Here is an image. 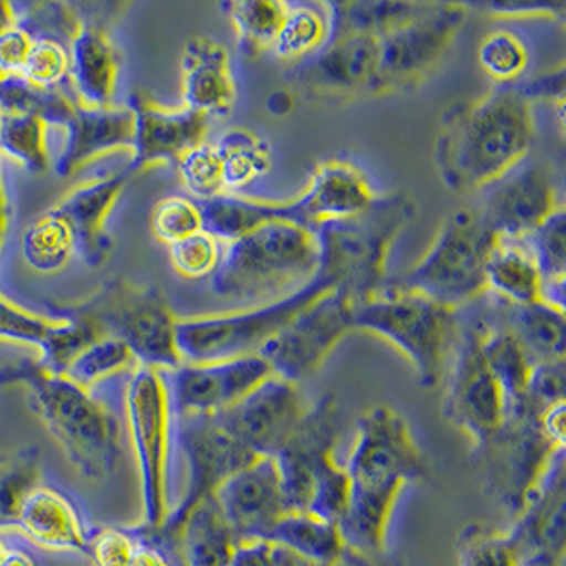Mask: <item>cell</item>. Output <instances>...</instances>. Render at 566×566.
<instances>
[{
    "instance_id": "1",
    "label": "cell",
    "mask_w": 566,
    "mask_h": 566,
    "mask_svg": "<svg viewBox=\"0 0 566 566\" xmlns=\"http://www.w3.org/2000/svg\"><path fill=\"white\" fill-rule=\"evenodd\" d=\"M344 469L350 480L348 507L337 522L344 545L365 554H387L395 503L406 484L431 478V461L401 413L374 406L357 420Z\"/></svg>"
},
{
    "instance_id": "2",
    "label": "cell",
    "mask_w": 566,
    "mask_h": 566,
    "mask_svg": "<svg viewBox=\"0 0 566 566\" xmlns=\"http://www.w3.org/2000/svg\"><path fill=\"white\" fill-rule=\"evenodd\" d=\"M535 136L531 101L515 85L443 111L433 161L450 191L467 193L510 175Z\"/></svg>"
},
{
    "instance_id": "7",
    "label": "cell",
    "mask_w": 566,
    "mask_h": 566,
    "mask_svg": "<svg viewBox=\"0 0 566 566\" xmlns=\"http://www.w3.org/2000/svg\"><path fill=\"white\" fill-rule=\"evenodd\" d=\"M342 418L334 395L321 397L274 457L289 512L337 524L348 507L350 480L334 452Z\"/></svg>"
},
{
    "instance_id": "20",
    "label": "cell",
    "mask_w": 566,
    "mask_h": 566,
    "mask_svg": "<svg viewBox=\"0 0 566 566\" xmlns=\"http://www.w3.org/2000/svg\"><path fill=\"white\" fill-rule=\"evenodd\" d=\"M272 374L259 355L212 363H180L168 382L175 416L217 413L232 408Z\"/></svg>"
},
{
    "instance_id": "28",
    "label": "cell",
    "mask_w": 566,
    "mask_h": 566,
    "mask_svg": "<svg viewBox=\"0 0 566 566\" xmlns=\"http://www.w3.org/2000/svg\"><path fill=\"white\" fill-rule=\"evenodd\" d=\"M13 531L41 549L83 556L92 535L73 499L45 484L28 492Z\"/></svg>"
},
{
    "instance_id": "43",
    "label": "cell",
    "mask_w": 566,
    "mask_h": 566,
    "mask_svg": "<svg viewBox=\"0 0 566 566\" xmlns=\"http://www.w3.org/2000/svg\"><path fill=\"white\" fill-rule=\"evenodd\" d=\"M22 255L28 265L41 274L62 270L75 255V242L64 219L48 210L41 219L28 226L22 235Z\"/></svg>"
},
{
    "instance_id": "30",
    "label": "cell",
    "mask_w": 566,
    "mask_h": 566,
    "mask_svg": "<svg viewBox=\"0 0 566 566\" xmlns=\"http://www.w3.org/2000/svg\"><path fill=\"white\" fill-rule=\"evenodd\" d=\"M182 106L205 117H226L235 104L230 55L208 36L187 41L182 60Z\"/></svg>"
},
{
    "instance_id": "3",
    "label": "cell",
    "mask_w": 566,
    "mask_h": 566,
    "mask_svg": "<svg viewBox=\"0 0 566 566\" xmlns=\"http://www.w3.org/2000/svg\"><path fill=\"white\" fill-rule=\"evenodd\" d=\"M27 387L28 406L87 480L108 478L122 459V424L103 401L66 376L24 359L0 369V387Z\"/></svg>"
},
{
    "instance_id": "5",
    "label": "cell",
    "mask_w": 566,
    "mask_h": 566,
    "mask_svg": "<svg viewBox=\"0 0 566 566\" xmlns=\"http://www.w3.org/2000/svg\"><path fill=\"white\" fill-rule=\"evenodd\" d=\"M316 270L314 233L293 223L268 221L226 244L210 289L235 302H274L286 291L293 293V286L308 283Z\"/></svg>"
},
{
    "instance_id": "6",
    "label": "cell",
    "mask_w": 566,
    "mask_h": 566,
    "mask_svg": "<svg viewBox=\"0 0 566 566\" xmlns=\"http://www.w3.org/2000/svg\"><path fill=\"white\" fill-rule=\"evenodd\" d=\"M353 329L378 335L412 363L418 385L436 388L446 376L459 325L457 310L388 279L371 300L355 306Z\"/></svg>"
},
{
    "instance_id": "51",
    "label": "cell",
    "mask_w": 566,
    "mask_h": 566,
    "mask_svg": "<svg viewBox=\"0 0 566 566\" xmlns=\"http://www.w3.org/2000/svg\"><path fill=\"white\" fill-rule=\"evenodd\" d=\"M168 249L172 268L177 270V274L189 281L212 276L221 259L219 240L205 230L180 240L177 244H170Z\"/></svg>"
},
{
    "instance_id": "56",
    "label": "cell",
    "mask_w": 566,
    "mask_h": 566,
    "mask_svg": "<svg viewBox=\"0 0 566 566\" xmlns=\"http://www.w3.org/2000/svg\"><path fill=\"white\" fill-rule=\"evenodd\" d=\"M32 48V36L20 24H11L0 32V77L22 75L28 53Z\"/></svg>"
},
{
    "instance_id": "53",
    "label": "cell",
    "mask_w": 566,
    "mask_h": 566,
    "mask_svg": "<svg viewBox=\"0 0 566 566\" xmlns=\"http://www.w3.org/2000/svg\"><path fill=\"white\" fill-rule=\"evenodd\" d=\"M566 363L565 359L535 363L531 371L528 388L522 406L514 410H531L541 413L556 403H565ZM510 413V412H507Z\"/></svg>"
},
{
    "instance_id": "62",
    "label": "cell",
    "mask_w": 566,
    "mask_h": 566,
    "mask_svg": "<svg viewBox=\"0 0 566 566\" xmlns=\"http://www.w3.org/2000/svg\"><path fill=\"white\" fill-rule=\"evenodd\" d=\"M13 22H15V9H13V2L0 0V32L11 27Z\"/></svg>"
},
{
    "instance_id": "17",
    "label": "cell",
    "mask_w": 566,
    "mask_h": 566,
    "mask_svg": "<svg viewBox=\"0 0 566 566\" xmlns=\"http://www.w3.org/2000/svg\"><path fill=\"white\" fill-rule=\"evenodd\" d=\"M376 200V193L359 166L346 159L318 164L306 189L286 202H259V221H284L314 232L323 221L359 212Z\"/></svg>"
},
{
    "instance_id": "44",
    "label": "cell",
    "mask_w": 566,
    "mask_h": 566,
    "mask_svg": "<svg viewBox=\"0 0 566 566\" xmlns=\"http://www.w3.org/2000/svg\"><path fill=\"white\" fill-rule=\"evenodd\" d=\"M136 367L140 365L124 342L115 337H101L78 353L64 376L83 390H92L106 378L132 374Z\"/></svg>"
},
{
    "instance_id": "55",
    "label": "cell",
    "mask_w": 566,
    "mask_h": 566,
    "mask_svg": "<svg viewBox=\"0 0 566 566\" xmlns=\"http://www.w3.org/2000/svg\"><path fill=\"white\" fill-rule=\"evenodd\" d=\"M232 566H318L272 541L242 543Z\"/></svg>"
},
{
    "instance_id": "24",
    "label": "cell",
    "mask_w": 566,
    "mask_h": 566,
    "mask_svg": "<svg viewBox=\"0 0 566 566\" xmlns=\"http://www.w3.org/2000/svg\"><path fill=\"white\" fill-rule=\"evenodd\" d=\"M560 207L549 170L531 164L496 180L478 212L494 235L526 238Z\"/></svg>"
},
{
    "instance_id": "27",
    "label": "cell",
    "mask_w": 566,
    "mask_h": 566,
    "mask_svg": "<svg viewBox=\"0 0 566 566\" xmlns=\"http://www.w3.org/2000/svg\"><path fill=\"white\" fill-rule=\"evenodd\" d=\"M111 9L113 4H83L85 22L71 43V90L78 103L94 108L113 106L119 78V53L103 20Z\"/></svg>"
},
{
    "instance_id": "48",
    "label": "cell",
    "mask_w": 566,
    "mask_h": 566,
    "mask_svg": "<svg viewBox=\"0 0 566 566\" xmlns=\"http://www.w3.org/2000/svg\"><path fill=\"white\" fill-rule=\"evenodd\" d=\"M71 48L55 39H32L27 64L20 77L43 90L71 87Z\"/></svg>"
},
{
    "instance_id": "36",
    "label": "cell",
    "mask_w": 566,
    "mask_h": 566,
    "mask_svg": "<svg viewBox=\"0 0 566 566\" xmlns=\"http://www.w3.org/2000/svg\"><path fill=\"white\" fill-rule=\"evenodd\" d=\"M265 541L279 543L318 566L334 565L342 549L346 547L337 524L323 522L314 515L293 512L284 515Z\"/></svg>"
},
{
    "instance_id": "32",
    "label": "cell",
    "mask_w": 566,
    "mask_h": 566,
    "mask_svg": "<svg viewBox=\"0 0 566 566\" xmlns=\"http://www.w3.org/2000/svg\"><path fill=\"white\" fill-rule=\"evenodd\" d=\"M494 325L510 332L533 363L565 359V310L545 302L515 306L492 297Z\"/></svg>"
},
{
    "instance_id": "54",
    "label": "cell",
    "mask_w": 566,
    "mask_h": 566,
    "mask_svg": "<svg viewBox=\"0 0 566 566\" xmlns=\"http://www.w3.org/2000/svg\"><path fill=\"white\" fill-rule=\"evenodd\" d=\"M467 9H475L492 18H543L563 22L566 15L565 0H492L467 4Z\"/></svg>"
},
{
    "instance_id": "23",
    "label": "cell",
    "mask_w": 566,
    "mask_h": 566,
    "mask_svg": "<svg viewBox=\"0 0 566 566\" xmlns=\"http://www.w3.org/2000/svg\"><path fill=\"white\" fill-rule=\"evenodd\" d=\"M565 459L566 452H560L549 464L510 531L522 566H565Z\"/></svg>"
},
{
    "instance_id": "59",
    "label": "cell",
    "mask_w": 566,
    "mask_h": 566,
    "mask_svg": "<svg viewBox=\"0 0 566 566\" xmlns=\"http://www.w3.org/2000/svg\"><path fill=\"white\" fill-rule=\"evenodd\" d=\"M332 566H399L390 554H365L353 547H344Z\"/></svg>"
},
{
    "instance_id": "11",
    "label": "cell",
    "mask_w": 566,
    "mask_h": 566,
    "mask_svg": "<svg viewBox=\"0 0 566 566\" xmlns=\"http://www.w3.org/2000/svg\"><path fill=\"white\" fill-rule=\"evenodd\" d=\"M494 240L496 235L478 210H457L443 219L422 259L403 279L395 281L448 308L459 310L486 293L484 268Z\"/></svg>"
},
{
    "instance_id": "40",
    "label": "cell",
    "mask_w": 566,
    "mask_h": 566,
    "mask_svg": "<svg viewBox=\"0 0 566 566\" xmlns=\"http://www.w3.org/2000/svg\"><path fill=\"white\" fill-rule=\"evenodd\" d=\"M329 41L327 11L312 4H289L281 30L270 48L279 60H308Z\"/></svg>"
},
{
    "instance_id": "58",
    "label": "cell",
    "mask_w": 566,
    "mask_h": 566,
    "mask_svg": "<svg viewBox=\"0 0 566 566\" xmlns=\"http://www.w3.org/2000/svg\"><path fill=\"white\" fill-rule=\"evenodd\" d=\"M565 412L566 403H556V406L543 410L539 416L543 433L556 446H563V448H565Z\"/></svg>"
},
{
    "instance_id": "61",
    "label": "cell",
    "mask_w": 566,
    "mask_h": 566,
    "mask_svg": "<svg viewBox=\"0 0 566 566\" xmlns=\"http://www.w3.org/2000/svg\"><path fill=\"white\" fill-rule=\"evenodd\" d=\"M7 228H9V205H7L4 185H2V179H0V247H2V240L7 235Z\"/></svg>"
},
{
    "instance_id": "22",
    "label": "cell",
    "mask_w": 566,
    "mask_h": 566,
    "mask_svg": "<svg viewBox=\"0 0 566 566\" xmlns=\"http://www.w3.org/2000/svg\"><path fill=\"white\" fill-rule=\"evenodd\" d=\"M214 501L240 545L268 539L272 528L291 514L272 457H261L238 471L214 492Z\"/></svg>"
},
{
    "instance_id": "4",
    "label": "cell",
    "mask_w": 566,
    "mask_h": 566,
    "mask_svg": "<svg viewBox=\"0 0 566 566\" xmlns=\"http://www.w3.org/2000/svg\"><path fill=\"white\" fill-rule=\"evenodd\" d=\"M413 217L416 202L408 193H388L350 217L323 221L312 232L318 247L316 272L353 306L371 300L388 283L390 247Z\"/></svg>"
},
{
    "instance_id": "33",
    "label": "cell",
    "mask_w": 566,
    "mask_h": 566,
    "mask_svg": "<svg viewBox=\"0 0 566 566\" xmlns=\"http://www.w3.org/2000/svg\"><path fill=\"white\" fill-rule=\"evenodd\" d=\"M541 283L543 276L526 242L496 235L484 268L486 293L501 302L526 306L541 302Z\"/></svg>"
},
{
    "instance_id": "19",
    "label": "cell",
    "mask_w": 566,
    "mask_h": 566,
    "mask_svg": "<svg viewBox=\"0 0 566 566\" xmlns=\"http://www.w3.org/2000/svg\"><path fill=\"white\" fill-rule=\"evenodd\" d=\"M380 39L348 36L327 43L289 73V83L312 98L353 101L374 96Z\"/></svg>"
},
{
    "instance_id": "26",
    "label": "cell",
    "mask_w": 566,
    "mask_h": 566,
    "mask_svg": "<svg viewBox=\"0 0 566 566\" xmlns=\"http://www.w3.org/2000/svg\"><path fill=\"white\" fill-rule=\"evenodd\" d=\"M101 337L103 334L85 318H45L0 297V339L36 346L41 353L36 360L57 376H64L78 353Z\"/></svg>"
},
{
    "instance_id": "45",
    "label": "cell",
    "mask_w": 566,
    "mask_h": 566,
    "mask_svg": "<svg viewBox=\"0 0 566 566\" xmlns=\"http://www.w3.org/2000/svg\"><path fill=\"white\" fill-rule=\"evenodd\" d=\"M478 60L482 71L501 87L515 85L528 69L531 53L524 41L510 30H494L482 41Z\"/></svg>"
},
{
    "instance_id": "21",
    "label": "cell",
    "mask_w": 566,
    "mask_h": 566,
    "mask_svg": "<svg viewBox=\"0 0 566 566\" xmlns=\"http://www.w3.org/2000/svg\"><path fill=\"white\" fill-rule=\"evenodd\" d=\"M134 115V147L128 170L132 175L155 164H177L182 155L207 143L208 119L189 108H168L151 94H129Z\"/></svg>"
},
{
    "instance_id": "18",
    "label": "cell",
    "mask_w": 566,
    "mask_h": 566,
    "mask_svg": "<svg viewBox=\"0 0 566 566\" xmlns=\"http://www.w3.org/2000/svg\"><path fill=\"white\" fill-rule=\"evenodd\" d=\"M308 408L300 385L270 376L232 408L214 416L258 459H274L295 433Z\"/></svg>"
},
{
    "instance_id": "64",
    "label": "cell",
    "mask_w": 566,
    "mask_h": 566,
    "mask_svg": "<svg viewBox=\"0 0 566 566\" xmlns=\"http://www.w3.org/2000/svg\"><path fill=\"white\" fill-rule=\"evenodd\" d=\"M0 179H2V177H0Z\"/></svg>"
},
{
    "instance_id": "41",
    "label": "cell",
    "mask_w": 566,
    "mask_h": 566,
    "mask_svg": "<svg viewBox=\"0 0 566 566\" xmlns=\"http://www.w3.org/2000/svg\"><path fill=\"white\" fill-rule=\"evenodd\" d=\"M41 484V450L27 446L0 454V531H13L28 492Z\"/></svg>"
},
{
    "instance_id": "13",
    "label": "cell",
    "mask_w": 566,
    "mask_h": 566,
    "mask_svg": "<svg viewBox=\"0 0 566 566\" xmlns=\"http://www.w3.org/2000/svg\"><path fill=\"white\" fill-rule=\"evenodd\" d=\"M467 15L464 2H429L420 15L382 36L374 96L424 83L450 52Z\"/></svg>"
},
{
    "instance_id": "49",
    "label": "cell",
    "mask_w": 566,
    "mask_h": 566,
    "mask_svg": "<svg viewBox=\"0 0 566 566\" xmlns=\"http://www.w3.org/2000/svg\"><path fill=\"white\" fill-rule=\"evenodd\" d=\"M202 230L205 221L198 200L185 196H170L159 200L151 212V232L159 242L168 247Z\"/></svg>"
},
{
    "instance_id": "34",
    "label": "cell",
    "mask_w": 566,
    "mask_h": 566,
    "mask_svg": "<svg viewBox=\"0 0 566 566\" xmlns=\"http://www.w3.org/2000/svg\"><path fill=\"white\" fill-rule=\"evenodd\" d=\"M429 2H395V0H335L325 7L329 20V41L348 36H376L408 24L427 9Z\"/></svg>"
},
{
    "instance_id": "9",
    "label": "cell",
    "mask_w": 566,
    "mask_h": 566,
    "mask_svg": "<svg viewBox=\"0 0 566 566\" xmlns=\"http://www.w3.org/2000/svg\"><path fill=\"white\" fill-rule=\"evenodd\" d=\"M332 284L318 272L308 283L263 306L189 316L177 321V350L182 363H212L259 355V350L300 312L329 293Z\"/></svg>"
},
{
    "instance_id": "12",
    "label": "cell",
    "mask_w": 566,
    "mask_h": 566,
    "mask_svg": "<svg viewBox=\"0 0 566 566\" xmlns=\"http://www.w3.org/2000/svg\"><path fill=\"white\" fill-rule=\"evenodd\" d=\"M539 416L531 410L505 413L503 424L473 448L486 494L514 517L524 510L549 464L565 452L543 433Z\"/></svg>"
},
{
    "instance_id": "38",
    "label": "cell",
    "mask_w": 566,
    "mask_h": 566,
    "mask_svg": "<svg viewBox=\"0 0 566 566\" xmlns=\"http://www.w3.org/2000/svg\"><path fill=\"white\" fill-rule=\"evenodd\" d=\"M77 96L71 87L43 90L20 75L0 77V111L2 113H22L45 122L48 126L64 128L71 119Z\"/></svg>"
},
{
    "instance_id": "16",
    "label": "cell",
    "mask_w": 566,
    "mask_h": 566,
    "mask_svg": "<svg viewBox=\"0 0 566 566\" xmlns=\"http://www.w3.org/2000/svg\"><path fill=\"white\" fill-rule=\"evenodd\" d=\"M441 413L473 439V446L486 441L505 420L503 392L480 350V323L459 329Z\"/></svg>"
},
{
    "instance_id": "29",
    "label": "cell",
    "mask_w": 566,
    "mask_h": 566,
    "mask_svg": "<svg viewBox=\"0 0 566 566\" xmlns=\"http://www.w3.org/2000/svg\"><path fill=\"white\" fill-rule=\"evenodd\" d=\"M66 143L53 164L57 177H71L98 155L134 147V115L126 106L94 108L77 103L66 122Z\"/></svg>"
},
{
    "instance_id": "46",
    "label": "cell",
    "mask_w": 566,
    "mask_h": 566,
    "mask_svg": "<svg viewBox=\"0 0 566 566\" xmlns=\"http://www.w3.org/2000/svg\"><path fill=\"white\" fill-rule=\"evenodd\" d=\"M459 566H522V556L510 533L469 524L459 537Z\"/></svg>"
},
{
    "instance_id": "25",
    "label": "cell",
    "mask_w": 566,
    "mask_h": 566,
    "mask_svg": "<svg viewBox=\"0 0 566 566\" xmlns=\"http://www.w3.org/2000/svg\"><path fill=\"white\" fill-rule=\"evenodd\" d=\"M132 177L124 168L115 175L81 182L52 208L69 226L75 253L90 268H103L111 259L113 238L106 232V219Z\"/></svg>"
},
{
    "instance_id": "63",
    "label": "cell",
    "mask_w": 566,
    "mask_h": 566,
    "mask_svg": "<svg viewBox=\"0 0 566 566\" xmlns=\"http://www.w3.org/2000/svg\"><path fill=\"white\" fill-rule=\"evenodd\" d=\"M7 547H9V545H7V543H4V539H2V537H0V558H2V556H4V552H7Z\"/></svg>"
},
{
    "instance_id": "15",
    "label": "cell",
    "mask_w": 566,
    "mask_h": 566,
    "mask_svg": "<svg viewBox=\"0 0 566 566\" xmlns=\"http://www.w3.org/2000/svg\"><path fill=\"white\" fill-rule=\"evenodd\" d=\"M175 424L180 454L187 464V484L179 505L170 512L164 528H172L202 499L214 496L221 484L258 461V457L233 438L214 413L175 416Z\"/></svg>"
},
{
    "instance_id": "52",
    "label": "cell",
    "mask_w": 566,
    "mask_h": 566,
    "mask_svg": "<svg viewBox=\"0 0 566 566\" xmlns=\"http://www.w3.org/2000/svg\"><path fill=\"white\" fill-rule=\"evenodd\" d=\"M136 537L128 558L122 566H185L179 541L166 528H151L145 524L134 526Z\"/></svg>"
},
{
    "instance_id": "8",
    "label": "cell",
    "mask_w": 566,
    "mask_h": 566,
    "mask_svg": "<svg viewBox=\"0 0 566 566\" xmlns=\"http://www.w3.org/2000/svg\"><path fill=\"white\" fill-rule=\"evenodd\" d=\"M53 318L90 321L103 337L124 342L143 367L177 369V316L155 286L111 281L73 304H50Z\"/></svg>"
},
{
    "instance_id": "37",
    "label": "cell",
    "mask_w": 566,
    "mask_h": 566,
    "mask_svg": "<svg viewBox=\"0 0 566 566\" xmlns=\"http://www.w3.org/2000/svg\"><path fill=\"white\" fill-rule=\"evenodd\" d=\"M214 149L221 159L226 193L238 191L272 170V149L268 140L251 129H228Z\"/></svg>"
},
{
    "instance_id": "60",
    "label": "cell",
    "mask_w": 566,
    "mask_h": 566,
    "mask_svg": "<svg viewBox=\"0 0 566 566\" xmlns=\"http://www.w3.org/2000/svg\"><path fill=\"white\" fill-rule=\"evenodd\" d=\"M0 566H36L34 556L24 547H7L4 556L0 558Z\"/></svg>"
},
{
    "instance_id": "35",
    "label": "cell",
    "mask_w": 566,
    "mask_h": 566,
    "mask_svg": "<svg viewBox=\"0 0 566 566\" xmlns=\"http://www.w3.org/2000/svg\"><path fill=\"white\" fill-rule=\"evenodd\" d=\"M480 350L492 378L503 392L505 413L514 412L524 401L535 363L517 344L514 335L484 321L480 323Z\"/></svg>"
},
{
    "instance_id": "31",
    "label": "cell",
    "mask_w": 566,
    "mask_h": 566,
    "mask_svg": "<svg viewBox=\"0 0 566 566\" xmlns=\"http://www.w3.org/2000/svg\"><path fill=\"white\" fill-rule=\"evenodd\" d=\"M166 531L179 541L185 566H232L240 547V541L226 515L221 514L214 496L202 499Z\"/></svg>"
},
{
    "instance_id": "39",
    "label": "cell",
    "mask_w": 566,
    "mask_h": 566,
    "mask_svg": "<svg viewBox=\"0 0 566 566\" xmlns=\"http://www.w3.org/2000/svg\"><path fill=\"white\" fill-rule=\"evenodd\" d=\"M286 2L274 0H232L221 2L223 15L232 22L240 52L259 57L270 52L286 13Z\"/></svg>"
},
{
    "instance_id": "47",
    "label": "cell",
    "mask_w": 566,
    "mask_h": 566,
    "mask_svg": "<svg viewBox=\"0 0 566 566\" xmlns=\"http://www.w3.org/2000/svg\"><path fill=\"white\" fill-rule=\"evenodd\" d=\"M537 261L543 281H560L566 274V214L556 208L539 228L522 238Z\"/></svg>"
},
{
    "instance_id": "14",
    "label": "cell",
    "mask_w": 566,
    "mask_h": 566,
    "mask_svg": "<svg viewBox=\"0 0 566 566\" xmlns=\"http://www.w3.org/2000/svg\"><path fill=\"white\" fill-rule=\"evenodd\" d=\"M353 314L355 306L350 300L332 289L306 308L300 310L259 350V357L270 365L274 376L300 385L318 371V367L346 335L355 332Z\"/></svg>"
},
{
    "instance_id": "50",
    "label": "cell",
    "mask_w": 566,
    "mask_h": 566,
    "mask_svg": "<svg viewBox=\"0 0 566 566\" xmlns=\"http://www.w3.org/2000/svg\"><path fill=\"white\" fill-rule=\"evenodd\" d=\"M182 185L198 198V202L226 193L221 159L212 145H200L180 157L175 164Z\"/></svg>"
},
{
    "instance_id": "57",
    "label": "cell",
    "mask_w": 566,
    "mask_h": 566,
    "mask_svg": "<svg viewBox=\"0 0 566 566\" xmlns=\"http://www.w3.org/2000/svg\"><path fill=\"white\" fill-rule=\"evenodd\" d=\"M520 94L526 98V101H533V98H545V101H552L558 108V122L563 124V108H565V69L558 66L556 71L552 73H545L541 77L533 78L524 85L517 87Z\"/></svg>"
},
{
    "instance_id": "42",
    "label": "cell",
    "mask_w": 566,
    "mask_h": 566,
    "mask_svg": "<svg viewBox=\"0 0 566 566\" xmlns=\"http://www.w3.org/2000/svg\"><path fill=\"white\" fill-rule=\"evenodd\" d=\"M48 128L39 117L0 111V151L24 166L30 175H45L52 168Z\"/></svg>"
},
{
    "instance_id": "10",
    "label": "cell",
    "mask_w": 566,
    "mask_h": 566,
    "mask_svg": "<svg viewBox=\"0 0 566 566\" xmlns=\"http://www.w3.org/2000/svg\"><path fill=\"white\" fill-rule=\"evenodd\" d=\"M129 441L138 464L143 522L159 528L166 524L170 507L168 469L175 431L168 380L154 367H136L129 374L124 392Z\"/></svg>"
}]
</instances>
